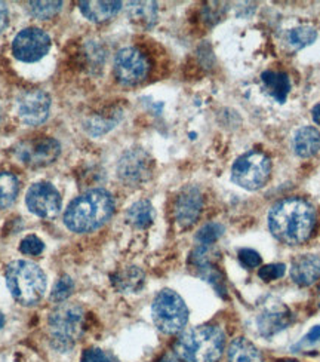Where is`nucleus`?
<instances>
[{
  "mask_svg": "<svg viewBox=\"0 0 320 362\" xmlns=\"http://www.w3.org/2000/svg\"><path fill=\"white\" fill-rule=\"evenodd\" d=\"M316 226V211L304 199L289 198L270 209L268 228L274 238L286 245H300L312 236Z\"/></svg>",
  "mask_w": 320,
  "mask_h": 362,
  "instance_id": "nucleus-1",
  "label": "nucleus"
},
{
  "mask_svg": "<svg viewBox=\"0 0 320 362\" xmlns=\"http://www.w3.org/2000/svg\"><path fill=\"white\" fill-rule=\"evenodd\" d=\"M113 211V196L104 189H94L81 194L69 205L64 213V224L71 232L89 233L109 221Z\"/></svg>",
  "mask_w": 320,
  "mask_h": 362,
  "instance_id": "nucleus-2",
  "label": "nucleus"
},
{
  "mask_svg": "<svg viewBox=\"0 0 320 362\" xmlns=\"http://www.w3.org/2000/svg\"><path fill=\"white\" fill-rule=\"evenodd\" d=\"M225 337L215 325L193 327L175 341V354L184 362H217L224 351Z\"/></svg>",
  "mask_w": 320,
  "mask_h": 362,
  "instance_id": "nucleus-3",
  "label": "nucleus"
},
{
  "mask_svg": "<svg viewBox=\"0 0 320 362\" xmlns=\"http://www.w3.org/2000/svg\"><path fill=\"white\" fill-rule=\"evenodd\" d=\"M6 285L15 301L23 306H35L47 291V275L28 260H15L6 266Z\"/></svg>",
  "mask_w": 320,
  "mask_h": 362,
  "instance_id": "nucleus-4",
  "label": "nucleus"
},
{
  "mask_svg": "<svg viewBox=\"0 0 320 362\" xmlns=\"http://www.w3.org/2000/svg\"><path fill=\"white\" fill-rule=\"evenodd\" d=\"M83 310L76 305H61L49 315L48 327L54 349L58 352H69L82 336Z\"/></svg>",
  "mask_w": 320,
  "mask_h": 362,
  "instance_id": "nucleus-5",
  "label": "nucleus"
},
{
  "mask_svg": "<svg viewBox=\"0 0 320 362\" xmlns=\"http://www.w3.org/2000/svg\"><path fill=\"white\" fill-rule=\"evenodd\" d=\"M153 322L163 334H177L189 321V309L182 297L172 290H162L151 305Z\"/></svg>",
  "mask_w": 320,
  "mask_h": 362,
  "instance_id": "nucleus-6",
  "label": "nucleus"
},
{
  "mask_svg": "<svg viewBox=\"0 0 320 362\" xmlns=\"http://www.w3.org/2000/svg\"><path fill=\"white\" fill-rule=\"evenodd\" d=\"M271 160L263 152H249L240 156L232 168V180L247 190L261 189L270 178Z\"/></svg>",
  "mask_w": 320,
  "mask_h": 362,
  "instance_id": "nucleus-7",
  "label": "nucleus"
},
{
  "mask_svg": "<svg viewBox=\"0 0 320 362\" xmlns=\"http://www.w3.org/2000/svg\"><path fill=\"white\" fill-rule=\"evenodd\" d=\"M292 322V313L282 301L267 297L260 301L255 312V327L258 334L270 339L286 329Z\"/></svg>",
  "mask_w": 320,
  "mask_h": 362,
  "instance_id": "nucleus-8",
  "label": "nucleus"
},
{
  "mask_svg": "<svg viewBox=\"0 0 320 362\" xmlns=\"http://www.w3.org/2000/svg\"><path fill=\"white\" fill-rule=\"evenodd\" d=\"M150 73L148 58L143 51L134 47L120 49L114 58V76L125 86L138 85Z\"/></svg>",
  "mask_w": 320,
  "mask_h": 362,
  "instance_id": "nucleus-9",
  "label": "nucleus"
},
{
  "mask_svg": "<svg viewBox=\"0 0 320 362\" xmlns=\"http://www.w3.org/2000/svg\"><path fill=\"white\" fill-rule=\"evenodd\" d=\"M51 49V37L39 27H27L13 37L12 54L23 63H36Z\"/></svg>",
  "mask_w": 320,
  "mask_h": 362,
  "instance_id": "nucleus-10",
  "label": "nucleus"
},
{
  "mask_svg": "<svg viewBox=\"0 0 320 362\" xmlns=\"http://www.w3.org/2000/svg\"><path fill=\"white\" fill-rule=\"evenodd\" d=\"M61 153V146L55 139L39 137L21 141L15 147V156L30 168H43L54 163Z\"/></svg>",
  "mask_w": 320,
  "mask_h": 362,
  "instance_id": "nucleus-11",
  "label": "nucleus"
},
{
  "mask_svg": "<svg viewBox=\"0 0 320 362\" xmlns=\"http://www.w3.org/2000/svg\"><path fill=\"white\" fill-rule=\"evenodd\" d=\"M153 173V159L143 148H131L117 163V174L129 186L141 185Z\"/></svg>",
  "mask_w": 320,
  "mask_h": 362,
  "instance_id": "nucleus-12",
  "label": "nucleus"
},
{
  "mask_svg": "<svg viewBox=\"0 0 320 362\" xmlns=\"http://www.w3.org/2000/svg\"><path fill=\"white\" fill-rule=\"evenodd\" d=\"M25 202L33 214L47 220L55 218L59 214L61 206H63V199H61L57 187H54L51 183H45V181L36 183L28 189Z\"/></svg>",
  "mask_w": 320,
  "mask_h": 362,
  "instance_id": "nucleus-13",
  "label": "nucleus"
},
{
  "mask_svg": "<svg viewBox=\"0 0 320 362\" xmlns=\"http://www.w3.org/2000/svg\"><path fill=\"white\" fill-rule=\"evenodd\" d=\"M51 98L40 89H30L17 100V113L23 124L28 127L42 125L49 117Z\"/></svg>",
  "mask_w": 320,
  "mask_h": 362,
  "instance_id": "nucleus-14",
  "label": "nucleus"
},
{
  "mask_svg": "<svg viewBox=\"0 0 320 362\" xmlns=\"http://www.w3.org/2000/svg\"><path fill=\"white\" fill-rule=\"evenodd\" d=\"M203 208V196L201 190L189 186L182 190L175 199L174 214L181 228H190L199 218Z\"/></svg>",
  "mask_w": 320,
  "mask_h": 362,
  "instance_id": "nucleus-15",
  "label": "nucleus"
},
{
  "mask_svg": "<svg viewBox=\"0 0 320 362\" xmlns=\"http://www.w3.org/2000/svg\"><path fill=\"white\" fill-rule=\"evenodd\" d=\"M291 278L300 286H309L320 278V255L306 254L294 260Z\"/></svg>",
  "mask_w": 320,
  "mask_h": 362,
  "instance_id": "nucleus-16",
  "label": "nucleus"
},
{
  "mask_svg": "<svg viewBox=\"0 0 320 362\" xmlns=\"http://www.w3.org/2000/svg\"><path fill=\"white\" fill-rule=\"evenodd\" d=\"M261 82L266 93L280 104H283L289 95V90H291V81L286 73L282 71H273L267 70L261 73Z\"/></svg>",
  "mask_w": 320,
  "mask_h": 362,
  "instance_id": "nucleus-17",
  "label": "nucleus"
},
{
  "mask_svg": "<svg viewBox=\"0 0 320 362\" xmlns=\"http://www.w3.org/2000/svg\"><path fill=\"white\" fill-rule=\"evenodd\" d=\"M294 150L300 158H312L320 150V132L313 127H302L294 135Z\"/></svg>",
  "mask_w": 320,
  "mask_h": 362,
  "instance_id": "nucleus-18",
  "label": "nucleus"
},
{
  "mask_svg": "<svg viewBox=\"0 0 320 362\" xmlns=\"http://www.w3.org/2000/svg\"><path fill=\"white\" fill-rule=\"evenodd\" d=\"M79 9L89 21L104 23L116 17L122 9V2H81Z\"/></svg>",
  "mask_w": 320,
  "mask_h": 362,
  "instance_id": "nucleus-19",
  "label": "nucleus"
},
{
  "mask_svg": "<svg viewBox=\"0 0 320 362\" xmlns=\"http://www.w3.org/2000/svg\"><path fill=\"white\" fill-rule=\"evenodd\" d=\"M144 272L140 267L129 266L117 272L113 276V284L122 293H138L144 285Z\"/></svg>",
  "mask_w": 320,
  "mask_h": 362,
  "instance_id": "nucleus-20",
  "label": "nucleus"
},
{
  "mask_svg": "<svg viewBox=\"0 0 320 362\" xmlns=\"http://www.w3.org/2000/svg\"><path fill=\"white\" fill-rule=\"evenodd\" d=\"M128 17L136 25L151 28L158 21L156 2H131L128 5Z\"/></svg>",
  "mask_w": 320,
  "mask_h": 362,
  "instance_id": "nucleus-21",
  "label": "nucleus"
},
{
  "mask_svg": "<svg viewBox=\"0 0 320 362\" xmlns=\"http://www.w3.org/2000/svg\"><path fill=\"white\" fill-rule=\"evenodd\" d=\"M228 362H263V356L256 346L247 340L245 337H239L228 346Z\"/></svg>",
  "mask_w": 320,
  "mask_h": 362,
  "instance_id": "nucleus-22",
  "label": "nucleus"
},
{
  "mask_svg": "<svg viewBox=\"0 0 320 362\" xmlns=\"http://www.w3.org/2000/svg\"><path fill=\"white\" fill-rule=\"evenodd\" d=\"M155 208L148 201H138L126 211V220L136 229H147L155 221Z\"/></svg>",
  "mask_w": 320,
  "mask_h": 362,
  "instance_id": "nucleus-23",
  "label": "nucleus"
},
{
  "mask_svg": "<svg viewBox=\"0 0 320 362\" xmlns=\"http://www.w3.org/2000/svg\"><path fill=\"white\" fill-rule=\"evenodd\" d=\"M317 39V32L316 28L310 25H300L289 28L285 33V43L289 49L292 51H300L306 47H310L312 43Z\"/></svg>",
  "mask_w": 320,
  "mask_h": 362,
  "instance_id": "nucleus-24",
  "label": "nucleus"
},
{
  "mask_svg": "<svg viewBox=\"0 0 320 362\" xmlns=\"http://www.w3.org/2000/svg\"><path fill=\"white\" fill-rule=\"evenodd\" d=\"M20 192V181L12 173H0V209L9 208Z\"/></svg>",
  "mask_w": 320,
  "mask_h": 362,
  "instance_id": "nucleus-25",
  "label": "nucleus"
},
{
  "mask_svg": "<svg viewBox=\"0 0 320 362\" xmlns=\"http://www.w3.org/2000/svg\"><path fill=\"white\" fill-rule=\"evenodd\" d=\"M30 12L39 20H51L63 8V2H30Z\"/></svg>",
  "mask_w": 320,
  "mask_h": 362,
  "instance_id": "nucleus-26",
  "label": "nucleus"
},
{
  "mask_svg": "<svg viewBox=\"0 0 320 362\" xmlns=\"http://www.w3.org/2000/svg\"><path fill=\"white\" fill-rule=\"evenodd\" d=\"M223 233H224V228L220 223H208L199 230V233L196 235V240L201 245L209 247L213 243H217V240L223 236Z\"/></svg>",
  "mask_w": 320,
  "mask_h": 362,
  "instance_id": "nucleus-27",
  "label": "nucleus"
},
{
  "mask_svg": "<svg viewBox=\"0 0 320 362\" xmlns=\"http://www.w3.org/2000/svg\"><path fill=\"white\" fill-rule=\"evenodd\" d=\"M73 288H74L73 279L67 275L61 276L54 285V290L51 293V300L54 301V303H61V301L67 300L71 296Z\"/></svg>",
  "mask_w": 320,
  "mask_h": 362,
  "instance_id": "nucleus-28",
  "label": "nucleus"
},
{
  "mask_svg": "<svg viewBox=\"0 0 320 362\" xmlns=\"http://www.w3.org/2000/svg\"><path fill=\"white\" fill-rule=\"evenodd\" d=\"M45 250V244L42 243V239H39L35 235H28L21 240L20 251L25 255H40Z\"/></svg>",
  "mask_w": 320,
  "mask_h": 362,
  "instance_id": "nucleus-29",
  "label": "nucleus"
},
{
  "mask_svg": "<svg viewBox=\"0 0 320 362\" xmlns=\"http://www.w3.org/2000/svg\"><path fill=\"white\" fill-rule=\"evenodd\" d=\"M239 262L245 269L260 267L261 263H263L261 255L258 254L255 250H251V248H243V250L239 251Z\"/></svg>",
  "mask_w": 320,
  "mask_h": 362,
  "instance_id": "nucleus-30",
  "label": "nucleus"
},
{
  "mask_svg": "<svg viewBox=\"0 0 320 362\" xmlns=\"http://www.w3.org/2000/svg\"><path fill=\"white\" fill-rule=\"evenodd\" d=\"M258 275L260 278L266 282H271V281H276L279 278H282L285 275V264L282 263H276V264H267L263 266L258 272Z\"/></svg>",
  "mask_w": 320,
  "mask_h": 362,
  "instance_id": "nucleus-31",
  "label": "nucleus"
},
{
  "mask_svg": "<svg viewBox=\"0 0 320 362\" xmlns=\"http://www.w3.org/2000/svg\"><path fill=\"white\" fill-rule=\"evenodd\" d=\"M81 362H113V361L104 351L93 348V349L85 351Z\"/></svg>",
  "mask_w": 320,
  "mask_h": 362,
  "instance_id": "nucleus-32",
  "label": "nucleus"
},
{
  "mask_svg": "<svg viewBox=\"0 0 320 362\" xmlns=\"http://www.w3.org/2000/svg\"><path fill=\"white\" fill-rule=\"evenodd\" d=\"M8 23H9L8 8L4 2H0V33H2L4 30L8 27Z\"/></svg>",
  "mask_w": 320,
  "mask_h": 362,
  "instance_id": "nucleus-33",
  "label": "nucleus"
},
{
  "mask_svg": "<svg viewBox=\"0 0 320 362\" xmlns=\"http://www.w3.org/2000/svg\"><path fill=\"white\" fill-rule=\"evenodd\" d=\"M320 340V325H316L313 327L307 336L304 337V343H309V344H313V343H317Z\"/></svg>",
  "mask_w": 320,
  "mask_h": 362,
  "instance_id": "nucleus-34",
  "label": "nucleus"
},
{
  "mask_svg": "<svg viewBox=\"0 0 320 362\" xmlns=\"http://www.w3.org/2000/svg\"><path fill=\"white\" fill-rule=\"evenodd\" d=\"M312 116H313L314 122H316L317 125H320V104H316V105H314L313 110H312Z\"/></svg>",
  "mask_w": 320,
  "mask_h": 362,
  "instance_id": "nucleus-35",
  "label": "nucleus"
},
{
  "mask_svg": "<svg viewBox=\"0 0 320 362\" xmlns=\"http://www.w3.org/2000/svg\"><path fill=\"white\" fill-rule=\"evenodd\" d=\"M160 362H184V361H181V359L174 358V356H165Z\"/></svg>",
  "mask_w": 320,
  "mask_h": 362,
  "instance_id": "nucleus-36",
  "label": "nucleus"
},
{
  "mask_svg": "<svg viewBox=\"0 0 320 362\" xmlns=\"http://www.w3.org/2000/svg\"><path fill=\"white\" fill-rule=\"evenodd\" d=\"M5 325V316L0 313V329H2V327Z\"/></svg>",
  "mask_w": 320,
  "mask_h": 362,
  "instance_id": "nucleus-37",
  "label": "nucleus"
},
{
  "mask_svg": "<svg viewBox=\"0 0 320 362\" xmlns=\"http://www.w3.org/2000/svg\"><path fill=\"white\" fill-rule=\"evenodd\" d=\"M2 117H4V113H2V107H0V124H2Z\"/></svg>",
  "mask_w": 320,
  "mask_h": 362,
  "instance_id": "nucleus-38",
  "label": "nucleus"
},
{
  "mask_svg": "<svg viewBox=\"0 0 320 362\" xmlns=\"http://www.w3.org/2000/svg\"><path fill=\"white\" fill-rule=\"evenodd\" d=\"M319 306H320V288H319Z\"/></svg>",
  "mask_w": 320,
  "mask_h": 362,
  "instance_id": "nucleus-39",
  "label": "nucleus"
},
{
  "mask_svg": "<svg viewBox=\"0 0 320 362\" xmlns=\"http://www.w3.org/2000/svg\"><path fill=\"white\" fill-rule=\"evenodd\" d=\"M282 362H297V361H282Z\"/></svg>",
  "mask_w": 320,
  "mask_h": 362,
  "instance_id": "nucleus-40",
  "label": "nucleus"
}]
</instances>
